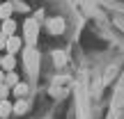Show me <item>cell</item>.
Returning <instances> with one entry per match:
<instances>
[{"mask_svg": "<svg viewBox=\"0 0 124 119\" xmlns=\"http://www.w3.org/2000/svg\"><path fill=\"white\" fill-rule=\"evenodd\" d=\"M21 46H23V39H21L18 35H9V37H7V44H5V48H7V53L16 55Z\"/></svg>", "mask_w": 124, "mask_h": 119, "instance_id": "obj_1", "label": "cell"}, {"mask_svg": "<svg viewBox=\"0 0 124 119\" xmlns=\"http://www.w3.org/2000/svg\"><path fill=\"white\" fill-rule=\"evenodd\" d=\"M48 32L51 35H62L64 32V18H51L48 21Z\"/></svg>", "mask_w": 124, "mask_h": 119, "instance_id": "obj_2", "label": "cell"}, {"mask_svg": "<svg viewBox=\"0 0 124 119\" xmlns=\"http://www.w3.org/2000/svg\"><path fill=\"white\" fill-rule=\"evenodd\" d=\"M0 69L2 71H14L16 69V57H14L12 53H7L2 60H0Z\"/></svg>", "mask_w": 124, "mask_h": 119, "instance_id": "obj_3", "label": "cell"}, {"mask_svg": "<svg viewBox=\"0 0 124 119\" xmlns=\"http://www.w3.org/2000/svg\"><path fill=\"white\" fill-rule=\"evenodd\" d=\"M0 30H2L7 37H9V35H16V23H14L12 18H5V21L0 23Z\"/></svg>", "mask_w": 124, "mask_h": 119, "instance_id": "obj_4", "label": "cell"}, {"mask_svg": "<svg viewBox=\"0 0 124 119\" xmlns=\"http://www.w3.org/2000/svg\"><path fill=\"white\" fill-rule=\"evenodd\" d=\"M28 108H30V105H28V101H25V98H18V101L12 105V112H16V115H25V112H28Z\"/></svg>", "mask_w": 124, "mask_h": 119, "instance_id": "obj_5", "label": "cell"}, {"mask_svg": "<svg viewBox=\"0 0 124 119\" xmlns=\"http://www.w3.org/2000/svg\"><path fill=\"white\" fill-rule=\"evenodd\" d=\"M25 35H28V41L37 39V21H28L25 23Z\"/></svg>", "mask_w": 124, "mask_h": 119, "instance_id": "obj_6", "label": "cell"}, {"mask_svg": "<svg viewBox=\"0 0 124 119\" xmlns=\"http://www.w3.org/2000/svg\"><path fill=\"white\" fill-rule=\"evenodd\" d=\"M12 12H14V5L12 2H2V5H0V21L12 18Z\"/></svg>", "mask_w": 124, "mask_h": 119, "instance_id": "obj_7", "label": "cell"}, {"mask_svg": "<svg viewBox=\"0 0 124 119\" xmlns=\"http://www.w3.org/2000/svg\"><path fill=\"white\" fill-rule=\"evenodd\" d=\"M9 115H12V103H9L7 98H2V101H0V119H7Z\"/></svg>", "mask_w": 124, "mask_h": 119, "instance_id": "obj_8", "label": "cell"}, {"mask_svg": "<svg viewBox=\"0 0 124 119\" xmlns=\"http://www.w3.org/2000/svg\"><path fill=\"white\" fill-rule=\"evenodd\" d=\"M25 94H28V85L25 83H16V85H14V96H16V98H23Z\"/></svg>", "mask_w": 124, "mask_h": 119, "instance_id": "obj_9", "label": "cell"}, {"mask_svg": "<svg viewBox=\"0 0 124 119\" xmlns=\"http://www.w3.org/2000/svg\"><path fill=\"white\" fill-rule=\"evenodd\" d=\"M16 83H18V76L14 73V71H7V73H5V85H7V87H14Z\"/></svg>", "mask_w": 124, "mask_h": 119, "instance_id": "obj_10", "label": "cell"}, {"mask_svg": "<svg viewBox=\"0 0 124 119\" xmlns=\"http://www.w3.org/2000/svg\"><path fill=\"white\" fill-rule=\"evenodd\" d=\"M9 96V87L5 83H0V101H2V98H7Z\"/></svg>", "mask_w": 124, "mask_h": 119, "instance_id": "obj_11", "label": "cell"}, {"mask_svg": "<svg viewBox=\"0 0 124 119\" xmlns=\"http://www.w3.org/2000/svg\"><path fill=\"white\" fill-rule=\"evenodd\" d=\"M5 44H7V35H5V32L0 30V50L5 48Z\"/></svg>", "mask_w": 124, "mask_h": 119, "instance_id": "obj_12", "label": "cell"}, {"mask_svg": "<svg viewBox=\"0 0 124 119\" xmlns=\"http://www.w3.org/2000/svg\"><path fill=\"white\" fill-rule=\"evenodd\" d=\"M0 83H5V71L0 69Z\"/></svg>", "mask_w": 124, "mask_h": 119, "instance_id": "obj_13", "label": "cell"}, {"mask_svg": "<svg viewBox=\"0 0 124 119\" xmlns=\"http://www.w3.org/2000/svg\"><path fill=\"white\" fill-rule=\"evenodd\" d=\"M0 60H2V57H0Z\"/></svg>", "mask_w": 124, "mask_h": 119, "instance_id": "obj_14", "label": "cell"}]
</instances>
